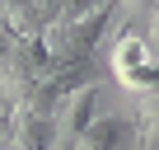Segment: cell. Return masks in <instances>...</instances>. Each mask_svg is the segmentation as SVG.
<instances>
[{
  "label": "cell",
  "instance_id": "1",
  "mask_svg": "<svg viewBox=\"0 0 159 150\" xmlns=\"http://www.w3.org/2000/svg\"><path fill=\"white\" fill-rule=\"evenodd\" d=\"M80 150H150V145H145L140 117H136V108H131V113H103V117L84 131Z\"/></svg>",
  "mask_w": 159,
  "mask_h": 150
}]
</instances>
